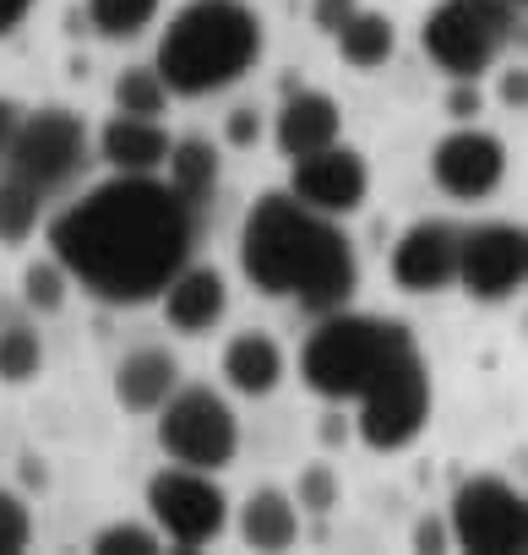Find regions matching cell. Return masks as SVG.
<instances>
[{
	"instance_id": "obj_1",
	"label": "cell",
	"mask_w": 528,
	"mask_h": 555,
	"mask_svg": "<svg viewBox=\"0 0 528 555\" xmlns=\"http://www.w3.org/2000/svg\"><path fill=\"white\" fill-rule=\"evenodd\" d=\"M196 207L158 175H110L50 218V256L99 306H147L191 261Z\"/></svg>"
},
{
	"instance_id": "obj_2",
	"label": "cell",
	"mask_w": 528,
	"mask_h": 555,
	"mask_svg": "<svg viewBox=\"0 0 528 555\" xmlns=\"http://www.w3.org/2000/svg\"><path fill=\"white\" fill-rule=\"evenodd\" d=\"M240 272L256 295L295 300L311 317L344 311L360 289V256L338 218L300 207L289 191H261L240 223Z\"/></svg>"
},
{
	"instance_id": "obj_3",
	"label": "cell",
	"mask_w": 528,
	"mask_h": 555,
	"mask_svg": "<svg viewBox=\"0 0 528 555\" xmlns=\"http://www.w3.org/2000/svg\"><path fill=\"white\" fill-rule=\"evenodd\" d=\"M261 17L245 0H185L158 34L153 72L164 77L169 99H207L234 88L261 61Z\"/></svg>"
},
{
	"instance_id": "obj_4",
	"label": "cell",
	"mask_w": 528,
	"mask_h": 555,
	"mask_svg": "<svg viewBox=\"0 0 528 555\" xmlns=\"http://www.w3.org/2000/svg\"><path fill=\"white\" fill-rule=\"evenodd\" d=\"M409 354H414V333L403 322L344 306V311L317 317V333L300 349V382L322 403H355L376 376H387Z\"/></svg>"
},
{
	"instance_id": "obj_5",
	"label": "cell",
	"mask_w": 528,
	"mask_h": 555,
	"mask_svg": "<svg viewBox=\"0 0 528 555\" xmlns=\"http://www.w3.org/2000/svg\"><path fill=\"white\" fill-rule=\"evenodd\" d=\"M512 44H523V12L506 0H436L420 23V50L452 82H479Z\"/></svg>"
},
{
	"instance_id": "obj_6",
	"label": "cell",
	"mask_w": 528,
	"mask_h": 555,
	"mask_svg": "<svg viewBox=\"0 0 528 555\" xmlns=\"http://www.w3.org/2000/svg\"><path fill=\"white\" fill-rule=\"evenodd\" d=\"M88 164H93L88 120L66 104H44L34 115H17V131H12V147H7V164L0 169L50 196V191L72 185Z\"/></svg>"
},
{
	"instance_id": "obj_7",
	"label": "cell",
	"mask_w": 528,
	"mask_h": 555,
	"mask_svg": "<svg viewBox=\"0 0 528 555\" xmlns=\"http://www.w3.org/2000/svg\"><path fill=\"white\" fill-rule=\"evenodd\" d=\"M158 447L169 463L218 474L240 457V420L223 392L213 387H175L158 409Z\"/></svg>"
},
{
	"instance_id": "obj_8",
	"label": "cell",
	"mask_w": 528,
	"mask_h": 555,
	"mask_svg": "<svg viewBox=\"0 0 528 555\" xmlns=\"http://www.w3.org/2000/svg\"><path fill=\"white\" fill-rule=\"evenodd\" d=\"M430 403H436V392H430V371H425V360H420V349L409 354V360H398L387 376H376L360 398H355V436L371 447V452H403V447H414L420 436H425V425H430Z\"/></svg>"
},
{
	"instance_id": "obj_9",
	"label": "cell",
	"mask_w": 528,
	"mask_h": 555,
	"mask_svg": "<svg viewBox=\"0 0 528 555\" xmlns=\"http://www.w3.org/2000/svg\"><path fill=\"white\" fill-rule=\"evenodd\" d=\"M147 517L175 550H202L229 533V495L213 474L169 463L147 479Z\"/></svg>"
},
{
	"instance_id": "obj_10",
	"label": "cell",
	"mask_w": 528,
	"mask_h": 555,
	"mask_svg": "<svg viewBox=\"0 0 528 555\" xmlns=\"http://www.w3.org/2000/svg\"><path fill=\"white\" fill-rule=\"evenodd\" d=\"M447 528H452V550L523 555L528 550V501L517 485H506L495 474H474L458 485V495L447 506Z\"/></svg>"
},
{
	"instance_id": "obj_11",
	"label": "cell",
	"mask_w": 528,
	"mask_h": 555,
	"mask_svg": "<svg viewBox=\"0 0 528 555\" xmlns=\"http://www.w3.org/2000/svg\"><path fill=\"white\" fill-rule=\"evenodd\" d=\"M452 284L479 306H506L528 284V234L523 223L490 218L474 229H458V278Z\"/></svg>"
},
{
	"instance_id": "obj_12",
	"label": "cell",
	"mask_w": 528,
	"mask_h": 555,
	"mask_svg": "<svg viewBox=\"0 0 528 555\" xmlns=\"http://www.w3.org/2000/svg\"><path fill=\"white\" fill-rule=\"evenodd\" d=\"M300 207H311V212H322V218H349V212H360L365 207V196H371V164H365V153L360 147H349L344 137L333 142V147H322V153H306V158H295L289 164V185H284Z\"/></svg>"
},
{
	"instance_id": "obj_13",
	"label": "cell",
	"mask_w": 528,
	"mask_h": 555,
	"mask_svg": "<svg viewBox=\"0 0 528 555\" xmlns=\"http://www.w3.org/2000/svg\"><path fill=\"white\" fill-rule=\"evenodd\" d=\"M430 180L441 196L452 202H485L501 191L506 180V142L485 126H452L436 147H430Z\"/></svg>"
},
{
	"instance_id": "obj_14",
	"label": "cell",
	"mask_w": 528,
	"mask_h": 555,
	"mask_svg": "<svg viewBox=\"0 0 528 555\" xmlns=\"http://www.w3.org/2000/svg\"><path fill=\"white\" fill-rule=\"evenodd\" d=\"M387 272L403 295H441L458 278V223L447 218H420L392 240Z\"/></svg>"
},
{
	"instance_id": "obj_15",
	"label": "cell",
	"mask_w": 528,
	"mask_h": 555,
	"mask_svg": "<svg viewBox=\"0 0 528 555\" xmlns=\"http://www.w3.org/2000/svg\"><path fill=\"white\" fill-rule=\"evenodd\" d=\"M158 306H164V322H169L180 338H202V333H213V327L229 317V278H223L218 267L185 261L169 284H164Z\"/></svg>"
},
{
	"instance_id": "obj_16",
	"label": "cell",
	"mask_w": 528,
	"mask_h": 555,
	"mask_svg": "<svg viewBox=\"0 0 528 555\" xmlns=\"http://www.w3.org/2000/svg\"><path fill=\"white\" fill-rule=\"evenodd\" d=\"M344 137V109L333 93H317V88H289L279 115H273V142L279 153L295 164L306 153H322Z\"/></svg>"
},
{
	"instance_id": "obj_17",
	"label": "cell",
	"mask_w": 528,
	"mask_h": 555,
	"mask_svg": "<svg viewBox=\"0 0 528 555\" xmlns=\"http://www.w3.org/2000/svg\"><path fill=\"white\" fill-rule=\"evenodd\" d=\"M218 371H223L229 392H240V398H273L289 376V360H284L279 338H268V333H234L223 344Z\"/></svg>"
},
{
	"instance_id": "obj_18",
	"label": "cell",
	"mask_w": 528,
	"mask_h": 555,
	"mask_svg": "<svg viewBox=\"0 0 528 555\" xmlns=\"http://www.w3.org/2000/svg\"><path fill=\"white\" fill-rule=\"evenodd\" d=\"M169 131L158 120H137V115H110L99 131V158L115 175H158L169 158Z\"/></svg>"
},
{
	"instance_id": "obj_19",
	"label": "cell",
	"mask_w": 528,
	"mask_h": 555,
	"mask_svg": "<svg viewBox=\"0 0 528 555\" xmlns=\"http://www.w3.org/2000/svg\"><path fill=\"white\" fill-rule=\"evenodd\" d=\"M180 387V360L158 344L147 349H131L120 365H115V403L126 414H153L169 392Z\"/></svg>"
},
{
	"instance_id": "obj_20",
	"label": "cell",
	"mask_w": 528,
	"mask_h": 555,
	"mask_svg": "<svg viewBox=\"0 0 528 555\" xmlns=\"http://www.w3.org/2000/svg\"><path fill=\"white\" fill-rule=\"evenodd\" d=\"M240 539L250 550H289L300 539V506H295V495L279 490V485L250 490L245 506H240Z\"/></svg>"
},
{
	"instance_id": "obj_21",
	"label": "cell",
	"mask_w": 528,
	"mask_h": 555,
	"mask_svg": "<svg viewBox=\"0 0 528 555\" xmlns=\"http://www.w3.org/2000/svg\"><path fill=\"white\" fill-rule=\"evenodd\" d=\"M218 180H223V158H218V147H213L207 137H180V142H169L164 185H169L180 202L202 207V202L218 191Z\"/></svg>"
},
{
	"instance_id": "obj_22",
	"label": "cell",
	"mask_w": 528,
	"mask_h": 555,
	"mask_svg": "<svg viewBox=\"0 0 528 555\" xmlns=\"http://www.w3.org/2000/svg\"><path fill=\"white\" fill-rule=\"evenodd\" d=\"M333 44H338L344 66H355V72H376V66L392 61V50H398V28H392V17L360 7V12L333 34Z\"/></svg>"
},
{
	"instance_id": "obj_23",
	"label": "cell",
	"mask_w": 528,
	"mask_h": 555,
	"mask_svg": "<svg viewBox=\"0 0 528 555\" xmlns=\"http://www.w3.org/2000/svg\"><path fill=\"white\" fill-rule=\"evenodd\" d=\"M158 7H164V0H88L82 17H88V28L99 39L126 44V39H142L158 23Z\"/></svg>"
},
{
	"instance_id": "obj_24",
	"label": "cell",
	"mask_w": 528,
	"mask_h": 555,
	"mask_svg": "<svg viewBox=\"0 0 528 555\" xmlns=\"http://www.w3.org/2000/svg\"><path fill=\"white\" fill-rule=\"evenodd\" d=\"M44 212V191L17 175H0V245H28Z\"/></svg>"
},
{
	"instance_id": "obj_25",
	"label": "cell",
	"mask_w": 528,
	"mask_h": 555,
	"mask_svg": "<svg viewBox=\"0 0 528 555\" xmlns=\"http://www.w3.org/2000/svg\"><path fill=\"white\" fill-rule=\"evenodd\" d=\"M115 115H137V120H158L164 109H169V88H164V77L153 72V66H126L120 77H115Z\"/></svg>"
},
{
	"instance_id": "obj_26",
	"label": "cell",
	"mask_w": 528,
	"mask_h": 555,
	"mask_svg": "<svg viewBox=\"0 0 528 555\" xmlns=\"http://www.w3.org/2000/svg\"><path fill=\"white\" fill-rule=\"evenodd\" d=\"M66 300H72V278L55 256H39V261L23 267V306L28 311L55 317V311H66Z\"/></svg>"
},
{
	"instance_id": "obj_27",
	"label": "cell",
	"mask_w": 528,
	"mask_h": 555,
	"mask_svg": "<svg viewBox=\"0 0 528 555\" xmlns=\"http://www.w3.org/2000/svg\"><path fill=\"white\" fill-rule=\"evenodd\" d=\"M44 371V338L28 327V322H12L0 333V382L7 387H23Z\"/></svg>"
},
{
	"instance_id": "obj_28",
	"label": "cell",
	"mask_w": 528,
	"mask_h": 555,
	"mask_svg": "<svg viewBox=\"0 0 528 555\" xmlns=\"http://www.w3.org/2000/svg\"><path fill=\"white\" fill-rule=\"evenodd\" d=\"M164 533L153 522H110L93 533V555H158Z\"/></svg>"
},
{
	"instance_id": "obj_29",
	"label": "cell",
	"mask_w": 528,
	"mask_h": 555,
	"mask_svg": "<svg viewBox=\"0 0 528 555\" xmlns=\"http://www.w3.org/2000/svg\"><path fill=\"white\" fill-rule=\"evenodd\" d=\"M289 495H295V506H300V512H317V517H327V512L338 506V474H333L327 463H306Z\"/></svg>"
},
{
	"instance_id": "obj_30",
	"label": "cell",
	"mask_w": 528,
	"mask_h": 555,
	"mask_svg": "<svg viewBox=\"0 0 528 555\" xmlns=\"http://www.w3.org/2000/svg\"><path fill=\"white\" fill-rule=\"evenodd\" d=\"M34 544V512L17 490H0V555H23Z\"/></svg>"
},
{
	"instance_id": "obj_31",
	"label": "cell",
	"mask_w": 528,
	"mask_h": 555,
	"mask_svg": "<svg viewBox=\"0 0 528 555\" xmlns=\"http://www.w3.org/2000/svg\"><path fill=\"white\" fill-rule=\"evenodd\" d=\"M223 142L229 147H256L261 142V109L256 104H240L223 115Z\"/></svg>"
},
{
	"instance_id": "obj_32",
	"label": "cell",
	"mask_w": 528,
	"mask_h": 555,
	"mask_svg": "<svg viewBox=\"0 0 528 555\" xmlns=\"http://www.w3.org/2000/svg\"><path fill=\"white\" fill-rule=\"evenodd\" d=\"M409 544H414V550H425V555L452 550V528H447V517H420V522H414V533H409Z\"/></svg>"
},
{
	"instance_id": "obj_33",
	"label": "cell",
	"mask_w": 528,
	"mask_h": 555,
	"mask_svg": "<svg viewBox=\"0 0 528 555\" xmlns=\"http://www.w3.org/2000/svg\"><path fill=\"white\" fill-rule=\"evenodd\" d=\"M479 109H485V93H479V82H452V93H447V115H452L458 126H468Z\"/></svg>"
},
{
	"instance_id": "obj_34",
	"label": "cell",
	"mask_w": 528,
	"mask_h": 555,
	"mask_svg": "<svg viewBox=\"0 0 528 555\" xmlns=\"http://www.w3.org/2000/svg\"><path fill=\"white\" fill-rule=\"evenodd\" d=\"M355 12H360V0H311V23H317L322 34H338Z\"/></svg>"
},
{
	"instance_id": "obj_35",
	"label": "cell",
	"mask_w": 528,
	"mask_h": 555,
	"mask_svg": "<svg viewBox=\"0 0 528 555\" xmlns=\"http://www.w3.org/2000/svg\"><path fill=\"white\" fill-rule=\"evenodd\" d=\"M495 99H501L506 109H517V115H523V104H528V72H523V61L501 72V82H495Z\"/></svg>"
},
{
	"instance_id": "obj_36",
	"label": "cell",
	"mask_w": 528,
	"mask_h": 555,
	"mask_svg": "<svg viewBox=\"0 0 528 555\" xmlns=\"http://www.w3.org/2000/svg\"><path fill=\"white\" fill-rule=\"evenodd\" d=\"M34 7H39V0H0V39H12V34L28 23Z\"/></svg>"
},
{
	"instance_id": "obj_37",
	"label": "cell",
	"mask_w": 528,
	"mask_h": 555,
	"mask_svg": "<svg viewBox=\"0 0 528 555\" xmlns=\"http://www.w3.org/2000/svg\"><path fill=\"white\" fill-rule=\"evenodd\" d=\"M17 104L12 99H0V164H7V147H12V131H17Z\"/></svg>"
},
{
	"instance_id": "obj_38",
	"label": "cell",
	"mask_w": 528,
	"mask_h": 555,
	"mask_svg": "<svg viewBox=\"0 0 528 555\" xmlns=\"http://www.w3.org/2000/svg\"><path fill=\"white\" fill-rule=\"evenodd\" d=\"M349 436H355V420H344V414H327V420H322V441H327V447H338V441H349Z\"/></svg>"
},
{
	"instance_id": "obj_39",
	"label": "cell",
	"mask_w": 528,
	"mask_h": 555,
	"mask_svg": "<svg viewBox=\"0 0 528 555\" xmlns=\"http://www.w3.org/2000/svg\"><path fill=\"white\" fill-rule=\"evenodd\" d=\"M23 479H28V485H39V490H44V479H50V474H44V468H39V457H23Z\"/></svg>"
},
{
	"instance_id": "obj_40",
	"label": "cell",
	"mask_w": 528,
	"mask_h": 555,
	"mask_svg": "<svg viewBox=\"0 0 528 555\" xmlns=\"http://www.w3.org/2000/svg\"><path fill=\"white\" fill-rule=\"evenodd\" d=\"M506 7H517V12H523V7H528V0H506Z\"/></svg>"
}]
</instances>
